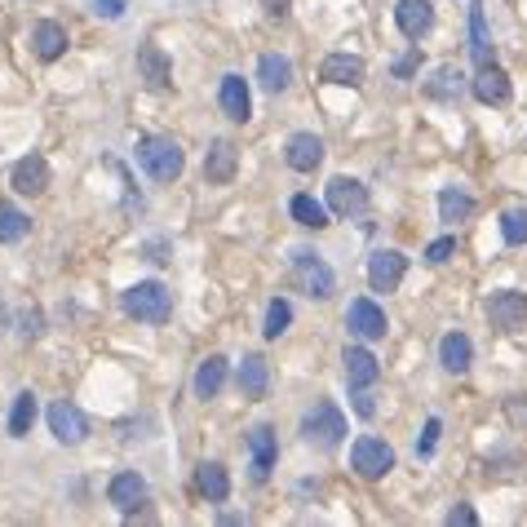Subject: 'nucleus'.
I'll use <instances>...</instances> for the list:
<instances>
[{
	"mask_svg": "<svg viewBox=\"0 0 527 527\" xmlns=\"http://www.w3.org/2000/svg\"><path fill=\"white\" fill-rule=\"evenodd\" d=\"M120 306H124V315L138 319V324H169L173 293L160 284V279H138V284H129L120 293Z\"/></svg>",
	"mask_w": 527,
	"mask_h": 527,
	"instance_id": "obj_1",
	"label": "nucleus"
},
{
	"mask_svg": "<svg viewBox=\"0 0 527 527\" xmlns=\"http://www.w3.org/2000/svg\"><path fill=\"white\" fill-rule=\"evenodd\" d=\"M138 164L151 173L155 182H173L182 178L186 169V155L173 138H164V133H147V138H138Z\"/></svg>",
	"mask_w": 527,
	"mask_h": 527,
	"instance_id": "obj_2",
	"label": "nucleus"
},
{
	"mask_svg": "<svg viewBox=\"0 0 527 527\" xmlns=\"http://www.w3.org/2000/svg\"><path fill=\"white\" fill-rule=\"evenodd\" d=\"M302 439L315 443V448H337V443L346 439V417H341L337 403L319 399L315 408H306V417H302Z\"/></svg>",
	"mask_w": 527,
	"mask_h": 527,
	"instance_id": "obj_3",
	"label": "nucleus"
},
{
	"mask_svg": "<svg viewBox=\"0 0 527 527\" xmlns=\"http://www.w3.org/2000/svg\"><path fill=\"white\" fill-rule=\"evenodd\" d=\"M350 465H355L359 479H386V474L395 470V452H390L386 439L364 434V439H355V448H350Z\"/></svg>",
	"mask_w": 527,
	"mask_h": 527,
	"instance_id": "obj_4",
	"label": "nucleus"
},
{
	"mask_svg": "<svg viewBox=\"0 0 527 527\" xmlns=\"http://www.w3.org/2000/svg\"><path fill=\"white\" fill-rule=\"evenodd\" d=\"M293 271H297V284L306 288L310 297H333V288H337V275H333V266L328 262H319V253H306V248H297L293 253Z\"/></svg>",
	"mask_w": 527,
	"mask_h": 527,
	"instance_id": "obj_5",
	"label": "nucleus"
},
{
	"mask_svg": "<svg viewBox=\"0 0 527 527\" xmlns=\"http://www.w3.org/2000/svg\"><path fill=\"white\" fill-rule=\"evenodd\" d=\"M403 275H408V257H403L399 248H377V253L368 257L372 293H395V288L403 284Z\"/></svg>",
	"mask_w": 527,
	"mask_h": 527,
	"instance_id": "obj_6",
	"label": "nucleus"
},
{
	"mask_svg": "<svg viewBox=\"0 0 527 527\" xmlns=\"http://www.w3.org/2000/svg\"><path fill=\"white\" fill-rule=\"evenodd\" d=\"M488 319L501 333H519L527 328V293H514V288H501V293L488 297Z\"/></svg>",
	"mask_w": 527,
	"mask_h": 527,
	"instance_id": "obj_7",
	"label": "nucleus"
},
{
	"mask_svg": "<svg viewBox=\"0 0 527 527\" xmlns=\"http://www.w3.org/2000/svg\"><path fill=\"white\" fill-rule=\"evenodd\" d=\"M49 430H54L58 443H67V448H76V443L89 439V417L76 408V403L58 399L54 408H49Z\"/></svg>",
	"mask_w": 527,
	"mask_h": 527,
	"instance_id": "obj_8",
	"label": "nucleus"
},
{
	"mask_svg": "<svg viewBox=\"0 0 527 527\" xmlns=\"http://www.w3.org/2000/svg\"><path fill=\"white\" fill-rule=\"evenodd\" d=\"M346 328L355 337H364V341H381L390 324H386V310L372 302V297H355V302H350V310H346Z\"/></svg>",
	"mask_w": 527,
	"mask_h": 527,
	"instance_id": "obj_9",
	"label": "nucleus"
},
{
	"mask_svg": "<svg viewBox=\"0 0 527 527\" xmlns=\"http://www.w3.org/2000/svg\"><path fill=\"white\" fill-rule=\"evenodd\" d=\"M147 496H151V488H147V479H142L138 470H120L116 479L107 483V501L116 505L120 514H133L138 505H147Z\"/></svg>",
	"mask_w": 527,
	"mask_h": 527,
	"instance_id": "obj_10",
	"label": "nucleus"
},
{
	"mask_svg": "<svg viewBox=\"0 0 527 527\" xmlns=\"http://www.w3.org/2000/svg\"><path fill=\"white\" fill-rule=\"evenodd\" d=\"M138 80L147 89H169L173 85V62L160 45H151V40L138 45Z\"/></svg>",
	"mask_w": 527,
	"mask_h": 527,
	"instance_id": "obj_11",
	"label": "nucleus"
},
{
	"mask_svg": "<svg viewBox=\"0 0 527 527\" xmlns=\"http://www.w3.org/2000/svg\"><path fill=\"white\" fill-rule=\"evenodd\" d=\"M9 182H14L18 195H45L49 191V160L45 155H23V160L14 164V173H9Z\"/></svg>",
	"mask_w": 527,
	"mask_h": 527,
	"instance_id": "obj_12",
	"label": "nucleus"
},
{
	"mask_svg": "<svg viewBox=\"0 0 527 527\" xmlns=\"http://www.w3.org/2000/svg\"><path fill=\"white\" fill-rule=\"evenodd\" d=\"M328 209H333L337 217H355V213H364V209H368V191H364V182H355V178H333V182H328Z\"/></svg>",
	"mask_w": 527,
	"mask_h": 527,
	"instance_id": "obj_13",
	"label": "nucleus"
},
{
	"mask_svg": "<svg viewBox=\"0 0 527 527\" xmlns=\"http://www.w3.org/2000/svg\"><path fill=\"white\" fill-rule=\"evenodd\" d=\"M341 364H346V381H350V390H368V386H377L381 364H377V355H372L368 346H346Z\"/></svg>",
	"mask_w": 527,
	"mask_h": 527,
	"instance_id": "obj_14",
	"label": "nucleus"
},
{
	"mask_svg": "<svg viewBox=\"0 0 527 527\" xmlns=\"http://www.w3.org/2000/svg\"><path fill=\"white\" fill-rule=\"evenodd\" d=\"M364 76H368V67H364V58H355V54H328L324 67H319V80H328V85H346V89H359L364 85Z\"/></svg>",
	"mask_w": 527,
	"mask_h": 527,
	"instance_id": "obj_15",
	"label": "nucleus"
},
{
	"mask_svg": "<svg viewBox=\"0 0 527 527\" xmlns=\"http://www.w3.org/2000/svg\"><path fill=\"white\" fill-rule=\"evenodd\" d=\"M284 160H288V169H297V173L319 169V164H324V138H315V133H293L284 147Z\"/></svg>",
	"mask_w": 527,
	"mask_h": 527,
	"instance_id": "obj_16",
	"label": "nucleus"
},
{
	"mask_svg": "<svg viewBox=\"0 0 527 527\" xmlns=\"http://www.w3.org/2000/svg\"><path fill=\"white\" fill-rule=\"evenodd\" d=\"M395 27L408 40H421L434 27V5H430V0H399V5H395Z\"/></svg>",
	"mask_w": 527,
	"mask_h": 527,
	"instance_id": "obj_17",
	"label": "nucleus"
},
{
	"mask_svg": "<svg viewBox=\"0 0 527 527\" xmlns=\"http://www.w3.org/2000/svg\"><path fill=\"white\" fill-rule=\"evenodd\" d=\"M67 27L54 23V18H40L36 31H31V49H36V58L40 62H58L62 54H67Z\"/></svg>",
	"mask_w": 527,
	"mask_h": 527,
	"instance_id": "obj_18",
	"label": "nucleus"
},
{
	"mask_svg": "<svg viewBox=\"0 0 527 527\" xmlns=\"http://www.w3.org/2000/svg\"><path fill=\"white\" fill-rule=\"evenodd\" d=\"M470 93L483 102V107H501V102H510V76H505L501 67H479V76L470 80Z\"/></svg>",
	"mask_w": 527,
	"mask_h": 527,
	"instance_id": "obj_19",
	"label": "nucleus"
},
{
	"mask_svg": "<svg viewBox=\"0 0 527 527\" xmlns=\"http://www.w3.org/2000/svg\"><path fill=\"white\" fill-rule=\"evenodd\" d=\"M217 102H222V111H226V116H231L235 124H244L248 116H253V93H248V80H244V76H222Z\"/></svg>",
	"mask_w": 527,
	"mask_h": 527,
	"instance_id": "obj_20",
	"label": "nucleus"
},
{
	"mask_svg": "<svg viewBox=\"0 0 527 527\" xmlns=\"http://www.w3.org/2000/svg\"><path fill=\"white\" fill-rule=\"evenodd\" d=\"M235 164H240V151H235V142H226V138H217L209 155H204V178H209L213 186H226L235 178Z\"/></svg>",
	"mask_w": 527,
	"mask_h": 527,
	"instance_id": "obj_21",
	"label": "nucleus"
},
{
	"mask_svg": "<svg viewBox=\"0 0 527 527\" xmlns=\"http://www.w3.org/2000/svg\"><path fill=\"white\" fill-rule=\"evenodd\" d=\"M235 381H240V395L244 399H262L266 390H271V364H266L262 355H244L240 372H235Z\"/></svg>",
	"mask_w": 527,
	"mask_h": 527,
	"instance_id": "obj_22",
	"label": "nucleus"
},
{
	"mask_svg": "<svg viewBox=\"0 0 527 527\" xmlns=\"http://www.w3.org/2000/svg\"><path fill=\"white\" fill-rule=\"evenodd\" d=\"M248 448H253V479L262 483L266 474H271V465H275V430L271 426H253Z\"/></svg>",
	"mask_w": 527,
	"mask_h": 527,
	"instance_id": "obj_23",
	"label": "nucleus"
},
{
	"mask_svg": "<svg viewBox=\"0 0 527 527\" xmlns=\"http://www.w3.org/2000/svg\"><path fill=\"white\" fill-rule=\"evenodd\" d=\"M195 488H200L204 501H213V505H222L226 496H231V479H226V470L217 461H204L200 470H195Z\"/></svg>",
	"mask_w": 527,
	"mask_h": 527,
	"instance_id": "obj_24",
	"label": "nucleus"
},
{
	"mask_svg": "<svg viewBox=\"0 0 527 527\" xmlns=\"http://www.w3.org/2000/svg\"><path fill=\"white\" fill-rule=\"evenodd\" d=\"M257 80H262L266 93H284L293 85V62L279 58V54H262V62H257Z\"/></svg>",
	"mask_w": 527,
	"mask_h": 527,
	"instance_id": "obj_25",
	"label": "nucleus"
},
{
	"mask_svg": "<svg viewBox=\"0 0 527 527\" xmlns=\"http://www.w3.org/2000/svg\"><path fill=\"white\" fill-rule=\"evenodd\" d=\"M195 395L200 399H217V390L226 386V355H209L200 368H195Z\"/></svg>",
	"mask_w": 527,
	"mask_h": 527,
	"instance_id": "obj_26",
	"label": "nucleus"
},
{
	"mask_svg": "<svg viewBox=\"0 0 527 527\" xmlns=\"http://www.w3.org/2000/svg\"><path fill=\"white\" fill-rule=\"evenodd\" d=\"M470 359H474V346L465 333H448L439 341V364L448 372H470Z\"/></svg>",
	"mask_w": 527,
	"mask_h": 527,
	"instance_id": "obj_27",
	"label": "nucleus"
},
{
	"mask_svg": "<svg viewBox=\"0 0 527 527\" xmlns=\"http://www.w3.org/2000/svg\"><path fill=\"white\" fill-rule=\"evenodd\" d=\"M288 213H293V222L306 226V231H324V226H328V209L315 200V195H293Z\"/></svg>",
	"mask_w": 527,
	"mask_h": 527,
	"instance_id": "obj_28",
	"label": "nucleus"
},
{
	"mask_svg": "<svg viewBox=\"0 0 527 527\" xmlns=\"http://www.w3.org/2000/svg\"><path fill=\"white\" fill-rule=\"evenodd\" d=\"M470 54L479 67H492V36H488V18H483L479 5L470 9Z\"/></svg>",
	"mask_w": 527,
	"mask_h": 527,
	"instance_id": "obj_29",
	"label": "nucleus"
},
{
	"mask_svg": "<svg viewBox=\"0 0 527 527\" xmlns=\"http://www.w3.org/2000/svg\"><path fill=\"white\" fill-rule=\"evenodd\" d=\"M426 93L430 98H439V102H457L465 93V76L457 67H439L434 71V80H426Z\"/></svg>",
	"mask_w": 527,
	"mask_h": 527,
	"instance_id": "obj_30",
	"label": "nucleus"
},
{
	"mask_svg": "<svg viewBox=\"0 0 527 527\" xmlns=\"http://www.w3.org/2000/svg\"><path fill=\"white\" fill-rule=\"evenodd\" d=\"M439 217H443V222H470L474 200L465 191H457V186H443V191H439Z\"/></svg>",
	"mask_w": 527,
	"mask_h": 527,
	"instance_id": "obj_31",
	"label": "nucleus"
},
{
	"mask_svg": "<svg viewBox=\"0 0 527 527\" xmlns=\"http://www.w3.org/2000/svg\"><path fill=\"white\" fill-rule=\"evenodd\" d=\"M27 231H31V217L23 209H14V204H0V244L27 240Z\"/></svg>",
	"mask_w": 527,
	"mask_h": 527,
	"instance_id": "obj_32",
	"label": "nucleus"
},
{
	"mask_svg": "<svg viewBox=\"0 0 527 527\" xmlns=\"http://www.w3.org/2000/svg\"><path fill=\"white\" fill-rule=\"evenodd\" d=\"M31 426H36V395L23 390V395L14 399V412H9V434H14V439H27Z\"/></svg>",
	"mask_w": 527,
	"mask_h": 527,
	"instance_id": "obj_33",
	"label": "nucleus"
},
{
	"mask_svg": "<svg viewBox=\"0 0 527 527\" xmlns=\"http://www.w3.org/2000/svg\"><path fill=\"white\" fill-rule=\"evenodd\" d=\"M288 324H293V306H288L284 297H275V302L266 306V328H262V333L275 341V337H284V333H288Z\"/></svg>",
	"mask_w": 527,
	"mask_h": 527,
	"instance_id": "obj_34",
	"label": "nucleus"
},
{
	"mask_svg": "<svg viewBox=\"0 0 527 527\" xmlns=\"http://www.w3.org/2000/svg\"><path fill=\"white\" fill-rule=\"evenodd\" d=\"M501 235L505 244H527V209H510L501 217Z\"/></svg>",
	"mask_w": 527,
	"mask_h": 527,
	"instance_id": "obj_35",
	"label": "nucleus"
},
{
	"mask_svg": "<svg viewBox=\"0 0 527 527\" xmlns=\"http://www.w3.org/2000/svg\"><path fill=\"white\" fill-rule=\"evenodd\" d=\"M40 333H45V315H40L36 306H23V310H18V337H23V341H36Z\"/></svg>",
	"mask_w": 527,
	"mask_h": 527,
	"instance_id": "obj_36",
	"label": "nucleus"
},
{
	"mask_svg": "<svg viewBox=\"0 0 527 527\" xmlns=\"http://www.w3.org/2000/svg\"><path fill=\"white\" fill-rule=\"evenodd\" d=\"M505 417L514 430H527V395H510L505 399Z\"/></svg>",
	"mask_w": 527,
	"mask_h": 527,
	"instance_id": "obj_37",
	"label": "nucleus"
},
{
	"mask_svg": "<svg viewBox=\"0 0 527 527\" xmlns=\"http://www.w3.org/2000/svg\"><path fill=\"white\" fill-rule=\"evenodd\" d=\"M89 9H93L98 18H107V23H116V18H124L129 0H89Z\"/></svg>",
	"mask_w": 527,
	"mask_h": 527,
	"instance_id": "obj_38",
	"label": "nucleus"
},
{
	"mask_svg": "<svg viewBox=\"0 0 527 527\" xmlns=\"http://www.w3.org/2000/svg\"><path fill=\"white\" fill-rule=\"evenodd\" d=\"M439 430H443V421H439V417H430V421H426V434L417 439V457H430L434 443H439Z\"/></svg>",
	"mask_w": 527,
	"mask_h": 527,
	"instance_id": "obj_39",
	"label": "nucleus"
},
{
	"mask_svg": "<svg viewBox=\"0 0 527 527\" xmlns=\"http://www.w3.org/2000/svg\"><path fill=\"white\" fill-rule=\"evenodd\" d=\"M452 253H457V240H434V244L426 248V262H430V266H443Z\"/></svg>",
	"mask_w": 527,
	"mask_h": 527,
	"instance_id": "obj_40",
	"label": "nucleus"
},
{
	"mask_svg": "<svg viewBox=\"0 0 527 527\" xmlns=\"http://www.w3.org/2000/svg\"><path fill=\"white\" fill-rule=\"evenodd\" d=\"M417 67H421V45H412L408 54H403V58L395 62V76H399V80H408V76H412V71H417Z\"/></svg>",
	"mask_w": 527,
	"mask_h": 527,
	"instance_id": "obj_41",
	"label": "nucleus"
},
{
	"mask_svg": "<svg viewBox=\"0 0 527 527\" xmlns=\"http://www.w3.org/2000/svg\"><path fill=\"white\" fill-rule=\"evenodd\" d=\"M474 523H479V519H474V510H470V505H452V510H448V527H474Z\"/></svg>",
	"mask_w": 527,
	"mask_h": 527,
	"instance_id": "obj_42",
	"label": "nucleus"
},
{
	"mask_svg": "<svg viewBox=\"0 0 527 527\" xmlns=\"http://www.w3.org/2000/svg\"><path fill=\"white\" fill-rule=\"evenodd\" d=\"M355 412L359 417H372V412H377V403H372L368 390H355Z\"/></svg>",
	"mask_w": 527,
	"mask_h": 527,
	"instance_id": "obj_43",
	"label": "nucleus"
},
{
	"mask_svg": "<svg viewBox=\"0 0 527 527\" xmlns=\"http://www.w3.org/2000/svg\"><path fill=\"white\" fill-rule=\"evenodd\" d=\"M266 5H271V14H284V5H288V0H266Z\"/></svg>",
	"mask_w": 527,
	"mask_h": 527,
	"instance_id": "obj_44",
	"label": "nucleus"
},
{
	"mask_svg": "<svg viewBox=\"0 0 527 527\" xmlns=\"http://www.w3.org/2000/svg\"><path fill=\"white\" fill-rule=\"evenodd\" d=\"M0 328H5V306H0Z\"/></svg>",
	"mask_w": 527,
	"mask_h": 527,
	"instance_id": "obj_45",
	"label": "nucleus"
}]
</instances>
